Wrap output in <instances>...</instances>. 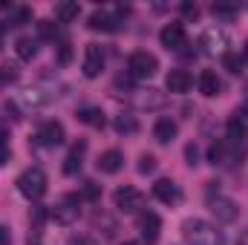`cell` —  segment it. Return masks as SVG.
<instances>
[{
	"mask_svg": "<svg viewBox=\"0 0 248 245\" xmlns=\"http://www.w3.org/2000/svg\"><path fill=\"white\" fill-rule=\"evenodd\" d=\"M182 237L187 240V245H225V234L217 225L196 216L182 222Z\"/></svg>",
	"mask_w": 248,
	"mask_h": 245,
	"instance_id": "obj_1",
	"label": "cell"
},
{
	"mask_svg": "<svg viewBox=\"0 0 248 245\" xmlns=\"http://www.w3.org/2000/svg\"><path fill=\"white\" fill-rule=\"evenodd\" d=\"M46 173L41 170V168H29V170H23L20 176H17V190L26 196V199H41L44 193H46Z\"/></svg>",
	"mask_w": 248,
	"mask_h": 245,
	"instance_id": "obj_2",
	"label": "cell"
},
{
	"mask_svg": "<svg viewBox=\"0 0 248 245\" xmlns=\"http://www.w3.org/2000/svg\"><path fill=\"white\" fill-rule=\"evenodd\" d=\"M127 69H130V75H133V78H150V75H156L159 61H156V55H153V52L139 49V52H133V55L127 58Z\"/></svg>",
	"mask_w": 248,
	"mask_h": 245,
	"instance_id": "obj_3",
	"label": "cell"
},
{
	"mask_svg": "<svg viewBox=\"0 0 248 245\" xmlns=\"http://www.w3.org/2000/svg\"><path fill=\"white\" fill-rule=\"evenodd\" d=\"M78 214H81V196H75V193L63 196L61 202L52 205V211H49V216H52L58 225H72V222L78 219Z\"/></svg>",
	"mask_w": 248,
	"mask_h": 245,
	"instance_id": "obj_4",
	"label": "cell"
},
{
	"mask_svg": "<svg viewBox=\"0 0 248 245\" xmlns=\"http://www.w3.org/2000/svg\"><path fill=\"white\" fill-rule=\"evenodd\" d=\"M113 202H116V208L124 211V214H136V211L144 205V196H141V190H136L133 184H124V187H119V190L113 193Z\"/></svg>",
	"mask_w": 248,
	"mask_h": 245,
	"instance_id": "obj_5",
	"label": "cell"
},
{
	"mask_svg": "<svg viewBox=\"0 0 248 245\" xmlns=\"http://www.w3.org/2000/svg\"><path fill=\"white\" fill-rule=\"evenodd\" d=\"M159 41H162V46L165 49H170V52H182L187 46V32L182 23H168L162 32H159Z\"/></svg>",
	"mask_w": 248,
	"mask_h": 245,
	"instance_id": "obj_6",
	"label": "cell"
},
{
	"mask_svg": "<svg viewBox=\"0 0 248 245\" xmlns=\"http://www.w3.org/2000/svg\"><path fill=\"white\" fill-rule=\"evenodd\" d=\"M211 214L217 216V222H234L237 216H240V208H237V202L234 199H228V196H211Z\"/></svg>",
	"mask_w": 248,
	"mask_h": 245,
	"instance_id": "obj_7",
	"label": "cell"
},
{
	"mask_svg": "<svg viewBox=\"0 0 248 245\" xmlns=\"http://www.w3.org/2000/svg\"><path fill=\"white\" fill-rule=\"evenodd\" d=\"M101 69H104V52H101V46L98 44H87V49H84V75L87 78H98Z\"/></svg>",
	"mask_w": 248,
	"mask_h": 245,
	"instance_id": "obj_8",
	"label": "cell"
},
{
	"mask_svg": "<svg viewBox=\"0 0 248 245\" xmlns=\"http://www.w3.org/2000/svg\"><path fill=\"white\" fill-rule=\"evenodd\" d=\"M139 228H141V243H144V245H156V243H159L162 219H159L156 214H144V216H141V222H139Z\"/></svg>",
	"mask_w": 248,
	"mask_h": 245,
	"instance_id": "obj_9",
	"label": "cell"
},
{
	"mask_svg": "<svg viewBox=\"0 0 248 245\" xmlns=\"http://www.w3.org/2000/svg\"><path fill=\"white\" fill-rule=\"evenodd\" d=\"M202 46L208 55H225V46H228V38L222 29H208L202 35Z\"/></svg>",
	"mask_w": 248,
	"mask_h": 245,
	"instance_id": "obj_10",
	"label": "cell"
},
{
	"mask_svg": "<svg viewBox=\"0 0 248 245\" xmlns=\"http://www.w3.org/2000/svg\"><path fill=\"white\" fill-rule=\"evenodd\" d=\"M133 101H136L139 110H159V107H165V92H159V90H136Z\"/></svg>",
	"mask_w": 248,
	"mask_h": 245,
	"instance_id": "obj_11",
	"label": "cell"
},
{
	"mask_svg": "<svg viewBox=\"0 0 248 245\" xmlns=\"http://www.w3.org/2000/svg\"><path fill=\"white\" fill-rule=\"evenodd\" d=\"M190 84H193V78H190L187 69H170V75L165 81L168 92H173V95H185L187 90H190Z\"/></svg>",
	"mask_w": 248,
	"mask_h": 245,
	"instance_id": "obj_12",
	"label": "cell"
},
{
	"mask_svg": "<svg viewBox=\"0 0 248 245\" xmlns=\"http://www.w3.org/2000/svg\"><path fill=\"white\" fill-rule=\"evenodd\" d=\"M38 138H41L44 147H58V144H63V124L61 122H46L38 130Z\"/></svg>",
	"mask_w": 248,
	"mask_h": 245,
	"instance_id": "obj_13",
	"label": "cell"
},
{
	"mask_svg": "<svg viewBox=\"0 0 248 245\" xmlns=\"http://www.w3.org/2000/svg\"><path fill=\"white\" fill-rule=\"evenodd\" d=\"M124 168V153L122 150H104L98 156V170L101 173H119Z\"/></svg>",
	"mask_w": 248,
	"mask_h": 245,
	"instance_id": "obj_14",
	"label": "cell"
},
{
	"mask_svg": "<svg viewBox=\"0 0 248 245\" xmlns=\"http://www.w3.org/2000/svg\"><path fill=\"white\" fill-rule=\"evenodd\" d=\"M153 196L159 202H165V205H173V202H179V187L170 179H159V182L153 184Z\"/></svg>",
	"mask_w": 248,
	"mask_h": 245,
	"instance_id": "obj_15",
	"label": "cell"
},
{
	"mask_svg": "<svg viewBox=\"0 0 248 245\" xmlns=\"http://www.w3.org/2000/svg\"><path fill=\"white\" fill-rule=\"evenodd\" d=\"M219 90H222L219 75H217L214 69H205V72L199 75V92H202L205 98H214V95H219Z\"/></svg>",
	"mask_w": 248,
	"mask_h": 245,
	"instance_id": "obj_16",
	"label": "cell"
},
{
	"mask_svg": "<svg viewBox=\"0 0 248 245\" xmlns=\"http://www.w3.org/2000/svg\"><path fill=\"white\" fill-rule=\"evenodd\" d=\"M176 133H179V127L173 119H159L156 127H153V138L159 141V144H170L173 138H176Z\"/></svg>",
	"mask_w": 248,
	"mask_h": 245,
	"instance_id": "obj_17",
	"label": "cell"
},
{
	"mask_svg": "<svg viewBox=\"0 0 248 245\" xmlns=\"http://www.w3.org/2000/svg\"><path fill=\"white\" fill-rule=\"evenodd\" d=\"M211 15L217 23H231L237 15H240V6L237 3H214L211 6Z\"/></svg>",
	"mask_w": 248,
	"mask_h": 245,
	"instance_id": "obj_18",
	"label": "cell"
},
{
	"mask_svg": "<svg viewBox=\"0 0 248 245\" xmlns=\"http://www.w3.org/2000/svg\"><path fill=\"white\" fill-rule=\"evenodd\" d=\"M116 23H119V20H116L113 15H107V12H93L87 26H90L93 32H113V29H116Z\"/></svg>",
	"mask_w": 248,
	"mask_h": 245,
	"instance_id": "obj_19",
	"label": "cell"
},
{
	"mask_svg": "<svg viewBox=\"0 0 248 245\" xmlns=\"http://www.w3.org/2000/svg\"><path fill=\"white\" fill-rule=\"evenodd\" d=\"M84 150H87V144L78 141V144L66 153V162H63V173H66V176H75V173L81 170V156H84Z\"/></svg>",
	"mask_w": 248,
	"mask_h": 245,
	"instance_id": "obj_20",
	"label": "cell"
},
{
	"mask_svg": "<svg viewBox=\"0 0 248 245\" xmlns=\"http://www.w3.org/2000/svg\"><path fill=\"white\" fill-rule=\"evenodd\" d=\"M78 119L87 124V127H95V130L104 127V113H101V107H84V110L78 113Z\"/></svg>",
	"mask_w": 248,
	"mask_h": 245,
	"instance_id": "obj_21",
	"label": "cell"
},
{
	"mask_svg": "<svg viewBox=\"0 0 248 245\" xmlns=\"http://www.w3.org/2000/svg\"><path fill=\"white\" fill-rule=\"evenodd\" d=\"M246 136H248L246 122H243L240 116H234V119L228 122V141H231V144H240V141H243Z\"/></svg>",
	"mask_w": 248,
	"mask_h": 245,
	"instance_id": "obj_22",
	"label": "cell"
},
{
	"mask_svg": "<svg viewBox=\"0 0 248 245\" xmlns=\"http://www.w3.org/2000/svg\"><path fill=\"white\" fill-rule=\"evenodd\" d=\"M15 52H17L20 61H32V58L38 55V44H35L32 38H20V41L15 44Z\"/></svg>",
	"mask_w": 248,
	"mask_h": 245,
	"instance_id": "obj_23",
	"label": "cell"
},
{
	"mask_svg": "<svg viewBox=\"0 0 248 245\" xmlns=\"http://www.w3.org/2000/svg\"><path fill=\"white\" fill-rule=\"evenodd\" d=\"M46 101H49V95H44L41 87H29V90L23 92V104H29V107H41V104H46Z\"/></svg>",
	"mask_w": 248,
	"mask_h": 245,
	"instance_id": "obj_24",
	"label": "cell"
},
{
	"mask_svg": "<svg viewBox=\"0 0 248 245\" xmlns=\"http://www.w3.org/2000/svg\"><path fill=\"white\" fill-rule=\"evenodd\" d=\"M78 12H81V9H78V3H58V6H55V15H58V20H61V23L75 20V17H78Z\"/></svg>",
	"mask_w": 248,
	"mask_h": 245,
	"instance_id": "obj_25",
	"label": "cell"
},
{
	"mask_svg": "<svg viewBox=\"0 0 248 245\" xmlns=\"http://www.w3.org/2000/svg\"><path fill=\"white\" fill-rule=\"evenodd\" d=\"M113 127H116V133H136V130H139V122H136L133 116H119Z\"/></svg>",
	"mask_w": 248,
	"mask_h": 245,
	"instance_id": "obj_26",
	"label": "cell"
},
{
	"mask_svg": "<svg viewBox=\"0 0 248 245\" xmlns=\"http://www.w3.org/2000/svg\"><path fill=\"white\" fill-rule=\"evenodd\" d=\"M153 170H156V156L144 153V156L139 159V173H153Z\"/></svg>",
	"mask_w": 248,
	"mask_h": 245,
	"instance_id": "obj_27",
	"label": "cell"
},
{
	"mask_svg": "<svg viewBox=\"0 0 248 245\" xmlns=\"http://www.w3.org/2000/svg\"><path fill=\"white\" fill-rule=\"evenodd\" d=\"M98 196H101V187H98L95 182H87V184H84V193H81V199H87V202H95Z\"/></svg>",
	"mask_w": 248,
	"mask_h": 245,
	"instance_id": "obj_28",
	"label": "cell"
},
{
	"mask_svg": "<svg viewBox=\"0 0 248 245\" xmlns=\"http://www.w3.org/2000/svg\"><path fill=\"white\" fill-rule=\"evenodd\" d=\"M55 29H58V26H55L52 20H38V32H41V38H52Z\"/></svg>",
	"mask_w": 248,
	"mask_h": 245,
	"instance_id": "obj_29",
	"label": "cell"
},
{
	"mask_svg": "<svg viewBox=\"0 0 248 245\" xmlns=\"http://www.w3.org/2000/svg\"><path fill=\"white\" fill-rule=\"evenodd\" d=\"M222 58H225V66H228V69H231L234 75L240 72V66H243V63H240V58H237V55H231V52H225Z\"/></svg>",
	"mask_w": 248,
	"mask_h": 245,
	"instance_id": "obj_30",
	"label": "cell"
},
{
	"mask_svg": "<svg viewBox=\"0 0 248 245\" xmlns=\"http://www.w3.org/2000/svg\"><path fill=\"white\" fill-rule=\"evenodd\" d=\"M32 17V9H17L15 12V20H12V26H20V23H26Z\"/></svg>",
	"mask_w": 248,
	"mask_h": 245,
	"instance_id": "obj_31",
	"label": "cell"
},
{
	"mask_svg": "<svg viewBox=\"0 0 248 245\" xmlns=\"http://www.w3.org/2000/svg\"><path fill=\"white\" fill-rule=\"evenodd\" d=\"M15 78H17V72L12 66H0V84H12Z\"/></svg>",
	"mask_w": 248,
	"mask_h": 245,
	"instance_id": "obj_32",
	"label": "cell"
},
{
	"mask_svg": "<svg viewBox=\"0 0 248 245\" xmlns=\"http://www.w3.org/2000/svg\"><path fill=\"white\" fill-rule=\"evenodd\" d=\"M185 156H187V165H190V168H193V165H199V150H196V144H187Z\"/></svg>",
	"mask_w": 248,
	"mask_h": 245,
	"instance_id": "obj_33",
	"label": "cell"
},
{
	"mask_svg": "<svg viewBox=\"0 0 248 245\" xmlns=\"http://www.w3.org/2000/svg\"><path fill=\"white\" fill-rule=\"evenodd\" d=\"M58 61L61 63L72 61V46H69V44H61V49H58Z\"/></svg>",
	"mask_w": 248,
	"mask_h": 245,
	"instance_id": "obj_34",
	"label": "cell"
},
{
	"mask_svg": "<svg viewBox=\"0 0 248 245\" xmlns=\"http://www.w3.org/2000/svg\"><path fill=\"white\" fill-rule=\"evenodd\" d=\"M182 15L196 20V17H199V6H196V3H182Z\"/></svg>",
	"mask_w": 248,
	"mask_h": 245,
	"instance_id": "obj_35",
	"label": "cell"
},
{
	"mask_svg": "<svg viewBox=\"0 0 248 245\" xmlns=\"http://www.w3.org/2000/svg\"><path fill=\"white\" fill-rule=\"evenodd\" d=\"M0 245H12V234L6 225H0Z\"/></svg>",
	"mask_w": 248,
	"mask_h": 245,
	"instance_id": "obj_36",
	"label": "cell"
},
{
	"mask_svg": "<svg viewBox=\"0 0 248 245\" xmlns=\"http://www.w3.org/2000/svg\"><path fill=\"white\" fill-rule=\"evenodd\" d=\"M9 162V144H0V165Z\"/></svg>",
	"mask_w": 248,
	"mask_h": 245,
	"instance_id": "obj_37",
	"label": "cell"
},
{
	"mask_svg": "<svg viewBox=\"0 0 248 245\" xmlns=\"http://www.w3.org/2000/svg\"><path fill=\"white\" fill-rule=\"evenodd\" d=\"M69 245H84V240H75V237H72V240H69Z\"/></svg>",
	"mask_w": 248,
	"mask_h": 245,
	"instance_id": "obj_38",
	"label": "cell"
},
{
	"mask_svg": "<svg viewBox=\"0 0 248 245\" xmlns=\"http://www.w3.org/2000/svg\"><path fill=\"white\" fill-rule=\"evenodd\" d=\"M240 245H248V234H246V237H243V240H240Z\"/></svg>",
	"mask_w": 248,
	"mask_h": 245,
	"instance_id": "obj_39",
	"label": "cell"
},
{
	"mask_svg": "<svg viewBox=\"0 0 248 245\" xmlns=\"http://www.w3.org/2000/svg\"><path fill=\"white\" fill-rule=\"evenodd\" d=\"M0 35H3V20H0Z\"/></svg>",
	"mask_w": 248,
	"mask_h": 245,
	"instance_id": "obj_40",
	"label": "cell"
},
{
	"mask_svg": "<svg viewBox=\"0 0 248 245\" xmlns=\"http://www.w3.org/2000/svg\"><path fill=\"white\" fill-rule=\"evenodd\" d=\"M246 61H248V44H246Z\"/></svg>",
	"mask_w": 248,
	"mask_h": 245,
	"instance_id": "obj_41",
	"label": "cell"
},
{
	"mask_svg": "<svg viewBox=\"0 0 248 245\" xmlns=\"http://www.w3.org/2000/svg\"><path fill=\"white\" fill-rule=\"evenodd\" d=\"M127 245H133V243H127Z\"/></svg>",
	"mask_w": 248,
	"mask_h": 245,
	"instance_id": "obj_42",
	"label": "cell"
}]
</instances>
